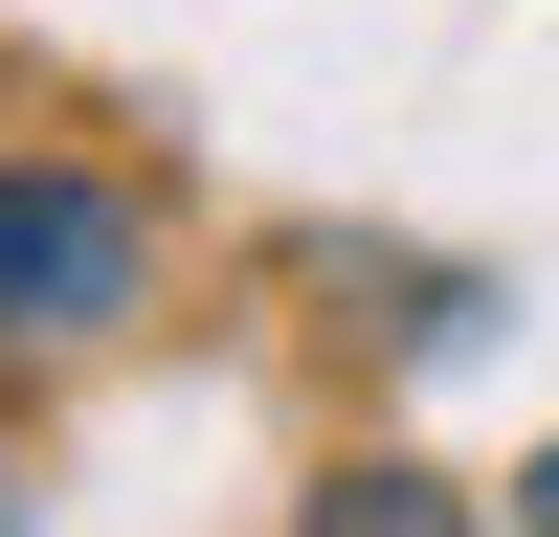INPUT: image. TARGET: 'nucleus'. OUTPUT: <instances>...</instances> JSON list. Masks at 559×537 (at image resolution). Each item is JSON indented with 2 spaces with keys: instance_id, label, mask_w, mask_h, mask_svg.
I'll use <instances>...</instances> for the list:
<instances>
[{
  "instance_id": "nucleus-1",
  "label": "nucleus",
  "mask_w": 559,
  "mask_h": 537,
  "mask_svg": "<svg viewBox=\"0 0 559 537\" xmlns=\"http://www.w3.org/2000/svg\"><path fill=\"white\" fill-rule=\"evenodd\" d=\"M134 313H157V202L90 157H0V381L112 358Z\"/></svg>"
},
{
  "instance_id": "nucleus-2",
  "label": "nucleus",
  "mask_w": 559,
  "mask_h": 537,
  "mask_svg": "<svg viewBox=\"0 0 559 537\" xmlns=\"http://www.w3.org/2000/svg\"><path fill=\"white\" fill-rule=\"evenodd\" d=\"M292 537H515V515H471L448 470H403V448H358V470H313V492H292Z\"/></svg>"
},
{
  "instance_id": "nucleus-3",
  "label": "nucleus",
  "mask_w": 559,
  "mask_h": 537,
  "mask_svg": "<svg viewBox=\"0 0 559 537\" xmlns=\"http://www.w3.org/2000/svg\"><path fill=\"white\" fill-rule=\"evenodd\" d=\"M515 537H559V426H537V470H515Z\"/></svg>"
}]
</instances>
